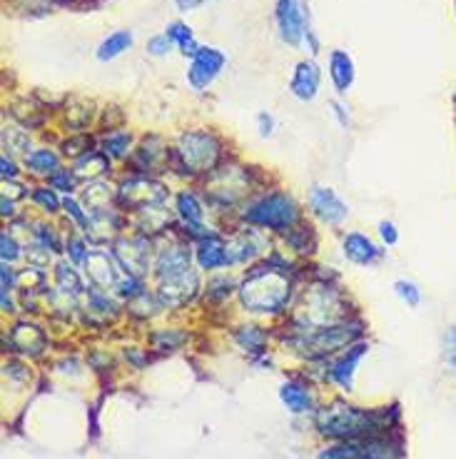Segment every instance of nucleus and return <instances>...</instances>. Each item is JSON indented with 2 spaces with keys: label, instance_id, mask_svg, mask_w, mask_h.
<instances>
[{
  "label": "nucleus",
  "instance_id": "obj_27",
  "mask_svg": "<svg viewBox=\"0 0 456 459\" xmlns=\"http://www.w3.org/2000/svg\"><path fill=\"white\" fill-rule=\"evenodd\" d=\"M65 250H68L70 260L75 264H85V260H88V247H85V240L82 238H70L68 245H65Z\"/></svg>",
  "mask_w": 456,
  "mask_h": 459
},
{
  "label": "nucleus",
  "instance_id": "obj_8",
  "mask_svg": "<svg viewBox=\"0 0 456 459\" xmlns=\"http://www.w3.org/2000/svg\"><path fill=\"white\" fill-rule=\"evenodd\" d=\"M359 330H354L349 325H330V327H320L314 330V334H309L305 340V347H312L317 350L320 355H327V352H334V350H342L347 344H352L357 340Z\"/></svg>",
  "mask_w": 456,
  "mask_h": 459
},
{
  "label": "nucleus",
  "instance_id": "obj_18",
  "mask_svg": "<svg viewBox=\"0 0 456 459\" xmlns=\"http://www.w3.org/2000/svg\"><path fill=\"white\" fill-rule=\"evenodd\" d=\"M165 35L172 40V46L177 48L180 53H183L185 57L190 56L193 57L197 50H200V43H197V38H194L193 28L187 23H183V21H175V23H170L168 28H165Z\"/></svg>",
  "mask_w": 456,
  "mask_h": 459
},
{
  "label": "nucleus",
  "instance_id": "obj_33",
  "mask_svg": "<svg viewBox=\"0 0 456 459\" xmlns=\"http://www.w3.org/2000/svg\"><path fill=\"white\" fill-rule=\"evenodd\" d=\"M331 110H334V117L340 120V126L342 127H349V113H347V105L340 103V100H331Z\"/></svg>",
  "mask_w": 456,
  "mask_h": 459
},
{
  "label": "nucleus",
  "instance_id": "obj_19",
  "mask_svg": "<svg viewBox=\"0 0 456 459\" xmlns=\"http://www.w3.org/2000/svg\"><path fill=\"white\" fill-rule=\"evenodd\" d=\"M25 168L35 175H46V178H53L57 170H60V158H57L53 150L38 148L30 150L25 155Z\"/></svg>",
  "mask_w": 456,
  "mask_h": 459
},
{
  "label": "nucleus",
  "instance_id": "obj_20",
  "mask_svg": "<svg viewBox=\"0 0 456 459\" xmlns=\"http://www.w3.org/2000/svg\"><path fill=\"white\" fill-rule=\"evenodd\" d=\"M100 150H103L108 158H115V160L125 158L127 150H130V133H123V130L108 133V138L103 140V148Z\"/></svg>",
  "mask_w": 456,
  "mask_h": 459
},
{
  "label": "nucleus",
  "instance_id": "obj_28",
  "mask_svg": "<svg viewBox=\"0 0 456 459\" xmlns=\"http://www.w3.org/2000/svg\"><path fill=\"white\" fill-rule=\"evenodd\" d=\"M444 357L446 365L456 372V325H452L444 334Z\"/></svg>",
  "mask_w": 456,
  "mask_h": 459
},
{
  "label": "nucleus",
  "instance_id": "obj_1",
  "mask_svg": "<svg viewBox=\"0 0 456 459\" xmlns=\"http://www.w3.org/2000/svg\"><path fill=\"white\" fill-rule=\"evenodd\" d=\"M391 427L389 410H362L347 402H331L317 412V429L334 442L384 437Z\"/></svg>",
  "mask_w": 456,
  "mask_h": 459
},
{
  "label": "nucleus",
  "instance_id": "obj_3",
  "mask_svg": "<svg viewBox=\"0 0 456 459\" xmlns=\"http://www.w3.org/2000/svg\"><path fill=\"white\" fill-rule=\"evenodd\" d=\"M242 220H247L254 228L285 232L299 220V205L292 195L274 190V193H267L260 200H254L250 207H245Z\"/></svg>",
  "mask_w": 456,
  "mask_h": 459
},
{
  "label": "nucleus",
  "instance_id": "obj_15",
  "mask_svg": "<svg viewBox=\"0 0 456 459\" xmlns=\"http://www.w3.org/2000/svg\"><path fill=\"white\" fill-rule=\"evenodd\" d=\"M280 400L285 404L287 410L292 414H307L314 410V400H312V392H309L307 385H302V382H285L282 387H280Z\"/></svg>",
  "mask_w": 456,
  "mask_h": 459
},
{
  "label": "nucleus",
  "instance_id": "obj_16",
  "mask_svg": "<svg viewBox=\"0 0 456 459\" xmlns=\"http://www.w3.org/2000/svg\"><path fill=\"white\" fill-rule=\"evenodd\" d=\"M175 210L190 230H205V210H202V203L197 200L194 193L183 190L175 200Z\"/></svg>",
  "mask_w": 456,
  "mask_h": 459
},
{
  "label": "nucleus",
  "instance_id": "obj_23",
  "mask_svg": "<svg viewBox=\"0 0 456 459\" xmlns=\"http://www.w3.org/2000/svg\"><path fill=\"white\" fill-rule=\"evenodd\" d=\"M33 200L46 212H56L57 207H60V197L56 195V187H38L33 193Z\"/></svg>",
  "mask_w": 456,
  "mask_h": 459
},
{
  "label": "nucleus",
  "instance_id": "obj_22",
  "mask_svg": "<svg viewBox=\"0 0 456 459\" xmlns=\"http://www.w3.org/2000/svg\"><path fill=\"white\" fill-rule=\"evenodd\" d=\"M394 292H397V298L407 305V307H419L422 305V290L417 282H411V280H397L394 282Z\"/></svg>",
  "mask_w": 456,
  "mask_h": 459
},
{
  "label": "nucleus",
  "instance_id": "obj_30",
  "mask_svg": "<svg viewBox=\"0 0 456 459\" xmlns=\"http://www.w3.org/2000/svg\"><path fill=\"white\" fill-rule=\"evenodd\" d=\"M0 245H3V263H5V264L15 263V260L21 257V247L15 245V240H13V235H8V232H3V240H0Z\"/></svg>",
  "mask_w": 456,
  "mask_h": 459
},
{
  "label": "nucleus",
  "instance_id": "obj_24",
  "mask_svg": "<svg viewBox=\"0 0 456 459\" xmlns=\"http://www.w3.org/2000/svg\"><path fill=\"white\" fill-rule=\"evenodd\" d=\"M172 48H175V46H172L170 38H168L165 33H160V35H152V38H150L148 46H145V50H148V56L162 57V56H168Z\"/></svg>",
  "mask_w": 456,
  "mask_h": 459
},
{
  "label": "nucleus",
  "instance_id": "obj_6",
  "mask_svg": "<svg viewBox=\"0 0 456 459\" xmlns=\"http://www.w3.org/2000/svg\"><path fill=\"white\" fill-rule=\"evenodd\" d=\"M274 21H277L280 38L285 40L287 46L297 48L305 43L309 23L302 0H277L274 3Z\"/></svg>",
  "mask_w": 456,
  "mask_h": 459
},
{
  "label": "nucleus",
  "instance_id": "obj_4",
  "mask_svg": "<svg viewBox=\"0 0 456 459\" xmlns=\"http://www.w3.org/2000/svg\"><path fill=\"white\" fill-rule=\"evenodd\" d=\"M219 140L207 133V130H190L180 135L177 143V155L183 158L185 168H190V172H207L215 168V162L219 160Z\"/></svg>",
  "mask_w": 456,
  "mask_h": 459
},
{
  "label": "nucleus",
  "instance_id": "obj_31",
  "mask_svg": "<svg viewBox=\"0 0 456 459\" xmlns=\"http://www.w3.org/2000/svg\"><path fill=\"white\" fill-rule=\"evenodd\" d=\"M63 207H65V212H68L70 218L75 220V222H81V225H88V212H82V207L78 205V200H73V197H65L63 200Z\"/></svg>",
  "mask_w": 456,
  "mask_h": 459
},
{
  "label": "nucleus",
  "instance_id": "obj_34",
  "mask_svg": "<svg viewBox=\"0 0 456 459\" xmlns=\"http://www.w3.org/2000/svg\"><path fill=\"white\" fill-rule=\"evenodd\" d=\"M207 0H175V5H177V11L180 13H193L197 11L200 5H205Z\"/></svg>",
  "mask_w": 456,
  "mask_h": 459
},
{
  "label": "nucleus",
  "instance_id": "obj_14",
  "mask_svg": "<svg viewBox=\"0 0 456 459\" xmlns=\"http://www.w3.org/2000/svg\"><path fill=\"white\" fill-rule=\"evenodd\" d=\"M330 78L331 85H334V91L344 95V92H349V88L354 85V75H357V70H354V60L352 56L347 53V50H331L330 53Z\"/></svg>",
  "mask_w": 456,
  "mask_h": 459
},
{
  "label": "nucleus",
  "instance_id": "obj_25",
  "mask_svg": "<svg viewBox=\"0 0 456 459\" xmlns=\"http://www.w3.org/2000/svg\"><path fill=\"white\" fill-rule=\"evenodd\" d=\"M376 232H379L384 247H394V245L400 242V230H397V225H394L391 220H382V222L376 225Z\"/></svg>",
  "mask_w": 456,
  "mask_h": 459
},
{
  "label": "nucleus",
  "instance_id": "obj_12",
  "mask_svg": "<svg viewBox=\"0 0 456 459\" xmlns=\"http://www.w3.org/2000/svg\"><path fill=\"white\" fill-rule=\"evenodd\" d=\"M194 260L202 270H219L225 264H232L229 257L228 242L219 240L217 235H207L202 240L197 242V250H194Z\"/></svg>",
  "mask_w": 456,
  "mask_h": 459
},
{
  "label": "nucleus",
  "instance_id": "obj_10",
  "mask_svg": "<svg viewBox=\"0 0 456 459\" xmlns=\"http://www.w3.org/2000/svg\"><path fill=\"white\" fill-rule=\"evenodd\" d=\"M342 253L352 264L369 267L382 260L384 250L372 238H366L365 232H347L342 240Z\"/></svg>",
  "mask_w": 456,
  "mask_h": 459
},
{
  "label": "nucleus",
  "instance_id": "obj_29",
  "mask_svg": "<svg viewBox=\"0 0 456 459\" xmlns=\"http://www.w3.org/2000/svg\"><path fill=\"white\" fill-rule=\"evenodd\" d=\"M50 183H53L56 190H68L70 193V190L75 187V170H63V168H60V170L50 178Z\"/></svg>",
  "mask_w": 456,
  "mask_h": 459
},
{
  "label": "nucleus",
  "instance_id": "obj_9",
  "mask_svg": "<svg viewBox=\"0 0 456 459\" xmlns=\"http://www.w3.org/2000/svg\"><path fill=\"white\" fill-rule=\"evenodd\" d=\"M322 85V70L314 60H302L297 63L295 73H292V81H289V91L295 95L297 100L302 103H312L317 98Z\"/></svg>",
  "mask_w": 456,
  "mask_h": 459
},
{
  "label": "nucleus",
  "instance_id": "obj_32",
  "mask_svg": "<svg viewBox=\"0 0 456 459\" xmlns=\"http://www.w3.org/2000/svg\"><path fill=\"white\" fill-rule=\"evenodd\" d=\"M257 130L262 138H272L274 135V115L272 113H260L257 115Z\"/></svg>",
  "mask_w": 456,
  "mask_h": 459
},
{
  "label": "nucleus",
  "instance_id": "obj_26",
  "mask_svg": "<svg viewBox=\"0 0 456 459\" xmlns=\"http://www.w3.org/2000/svg\"><path fill=\"white\" fill-rule=\"evenodd\" d=\"M245 333L240 334V342L242 347H247L250 352H262V342H264V334L257 330V327H242Z\"/></svg>",
  "mask_w": 456,
  "mask_h": 459
},
{
  "label": "nucleus",
  "instance_id": "obj_7",
  "mask_svg": "<svg viewBox=\"0 0 456 459\" xmlns=\"http://www.w3.org/2000/svg\"><path fill=\"white\" fill-rule=\"evenodd\" d=\"M309 210L314 212V218H320L327 225H342L344 220L349 218L347 203L331 187H324V185H314L309 190Z\"/></svg>",
  "mask_w": 456,
  "mask_h": 459
},
{
  "label": "nucleus",
  "instance_id": "obj_21",
  "mask_svg": "<svg viewBox=\"0 0 456 459\" xmlns=\"http://www.w3.org/2000/svg\"><path fill=\"white\" fill-rule=\"evenodd\" d=\"M56 277H57V285L63 292H70V295H81L82 292V280L81 275L70 267V264L60 263L56 270Z\"/></svg>",
  "mask_w": 456,
  "mask_h": 459
},
{
  "label": "nucleus",
  "instance_id": "obj_5",
  "mask_svg": "<svg viewBox=\"0 0 456 459\" xmlns=\"http://www.w3.org/2000/svg\"><path fill=\"white\" fill-rule=\"evenodd\" d=\"M225 65H228V56L219 48L202 46L190 57V68H187V82H190V88L197 92L207 91L219 78V73H222Z\"/></svg>",
  "mask_w": 456,
  "mask_h": 459
},
{
  "label": "nucleus",
  "instance_id": "obj_2",
  "mask_svg": "<svg viewBox=\"0 0 456 459\" xmlns=\"http://www.w3.org/2000/svg\"><path fill=\"white\" fill-rule=\"evenodd\" d=\"M242 307L257 315H277L289 302V280L282 270H252L240 287Z\"/></svg>",
  "mask_w": 456,
  "mask_h": 459
},
{
  "label": "nucleus",
  "instance_id": "obj_11",
  "mask_svg": "<svg viewBox=\"0 0 456 459\" xmlns=\"http://www.w3.org/2000/svg\"><path fill=\"white\" fill-rule=\"evenodd\" d=\"M369 352V344L366 342H357L352 344L347 352H342L340 355V359L331 365L330 369V377L342 387V390H352V385H354V372H357V365L362 362V357Z\"/></svg>",
  "mask_w": 456,
  "mask_h": 459
},
{
  "label": "nucleus",
  "instance_id": "obj_13",
  "mask_svg": "<svg viewBox=\"0 0 456 459\" xmlns=\"http://www.w3.org/2000/svg\"><path fill=\"white\" fill-rule=\"evenodd\" d=\"M88 275L98 287H117L120 285V263H115L108 253H90L85 260Z\"/></svg>",
  "mask_w": 456,
  "mask_h": 459
},
{
  "label": "nucleus",
  "instance_id": "obj_35",
  "mask_svg": "<svg viewBox=\"0 0 456 459\" xmlns=\"http://www.w3.org/2000/svg\"><path fill=\"white\" fill-rule=\"evenodd\" d=\"M0 165H3V178H5V180H13V178L18 175V170H15V165H13V162L8 160L5 155H3V160H0Z\"/></svg>",
  "mask_w": 456,
  "mask_h": 459
},
{
  "label": "nucleus",
  "instance_id": "obj_17",
  "mask_svg": "<svg viewBox=\"0 0 456 459\" xmlns=\"http://www.w3.org/2000/svg\"><path fill=\"white\" fill-rule=\"evenodd\" d=\"M133 43H135L133 30H115V33H110L108 38H103V43L98 46V53H95V56H98L100 63H110L115 57L123 56L125 50H130Z\"/></svg>",
  "mask_w": 456,
  "mask_h": 459
}]
</instances>
